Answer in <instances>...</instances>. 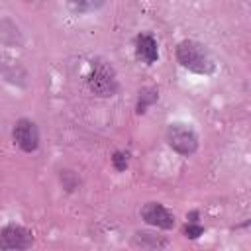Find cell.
<instances>
[{"mask_svg":"<svg viewBox=\"0 0 251 251\" xmlns=\"http://www.w3.org/2000/svg\"><path fill=\"white\" fill-rule=\"evenodd\" d=\"M165 137H167V143L180 155H192L198 147L196 133L184 124H171L167 127Z\"/></svg>","mask_w":251,"mask_h":251,"instance_id":"3957f363","label":"cell"},{"mask_svg":"<svg viewBox=\"0 0 251 251\" xmlns=\"http://www.w3.org/2000/svg\"><path fill=\"white\" fill-rule=\"evenodd\" d=\"M141 216H143V220H145L149 226H157V227H161V229H171V227H175V218H173V214H171L165 206H161V204H157V202L145 204V206L141 208Z\"/></svg>","mask_w":251,"mask_h":251,"instance_id":"8992f818","label":"cell"},{"mask_svg":"<svg viewBox=\"0 0 251 251\" xmlns=\"http://www.w3.org/2000/svg\"><path fill=\"white\" fill-rule=\"evenodd\" d=\"M112 163H114L116 171H126V167H127V153H122V151L114 153Z\"/></svg>","mask_w":251,"mask_h":251,"instance_id":"8fae6325","label":"cell"},{"mask_svg":"<svg viewBox=\"0 0 251 251\" xmlns=\"http://www.w3.org/2000/svg\"><path fill=\"white\" fill-rule=\"evenodd\" d=\"M157 100V90L155 88H145L139 92V102H137V112L143 114L147 110V106H151Z\"/></svg>","mask_w":251,"mask_h":251,"instance_id":"30bf717a","label":"cell"},{"mask_svg":"<svg viewBox=\"0 0 251 251\" xmlns=\"http://www.w3.org/2000/svg\"><path fill=\"white\" fill-rule=\"evenodd\" d=\"M135 53H137V57H139L141 61H145L147 65L155 63L157 57H159L157 41H155L151 35H147V33L137 35V39H135Z\"/></svg>","mask_w":251,"mask_h":251,"instance_id":"52a82bcc","label":"cell"},{"mask_svg":"<svg viewBox=\"0 0 251 251\" xmlns=\"http://www.w3.org/2000/svg\"><path fill=\"white\" fill-rule=\"evenodd\" d=\"M14 141L25 151V153H31L37 149L39 145V131L35 127V124L31 120H18L14 124Z\"/></svg>","mask_w":251,"mask_h":251,"instance_id":"277c9868","label":"cell"},{"mask_svg":"<svg viewBox=\"0 0 251 251\" xmlns=\"http://www.w3.org/2000/svg\"><path fill=\"white\" fill-rule=\"evenodd\" d=\"M202 231H204V229H202V226H196L194 222H192V224H188V226H186V229H184L186 237H190V239H196L198 235H202Z\"/></svg>","mask_w":251,"mask_h":251,"instance_id":"7c38bea8","label":"cell"},{"mask_svg":"<svg viewBox=\"0 0 251 251\" xmlns=\"http://www.w3.org/2000/svg\"><path fill=\"white\" fill-rule=\"evenodd\" d=\"M69 8L76 14H84V12H92V10H98L104 0H67Z\"/></svg>","mask_w":251,"mask_h":251,"instance_id":"9c48e42d","label":"cell"},{"mask_svg":"<svg viewBox=\"0 0 251 251\" xmlns=\"http://www.w3.org/2000/svg\"><path fill=\"white\" fill-rule=\"evenodd\" d=\"M88 86L98 96H112L118 88L114 69L106 65L104 61H96L92 67V73L88 75Z\"/></svg>","mask_w":251,"mask_h":251,"instance_id":"7a4b0ae2","label":"cell"},{"mask_svg":"<svg viewBox=\"0 0 251 251\" xmlns=\"http://www.w3.org/2000/svg\"><path fill=\"white\" fill-rule=\"evenodd\" d=\"M176 59L184 69H188L192 73H198V75H210V73H214V67H216L208 49L202 43L192 41V39H186V41L178 43Z\"/></svg>","mask_w":251,"mask_h":251,"instance_id":"6da1fadb","label":"cell"},{"mask_svg":"<svg viewBox=\"0 0 251 251\" xmlns=\"http://www.w3.org/2000/svg\"><path fill=\"white\" fill-rule=\"evenodd\" d=\"M133 245H137V247H163L165 239H159V237H155L153 233H147V231H137L133 235Z\"/></svg>","mask_w":251,"mask_h":251,"instance_id":"ba28073f","label":"cell"},{"mask_svg":"<svg viewBox=\"0 0 251 251\" xmlns=\"http://www.w3.org/2000/svg\"><path fill=\"white\" fill-rule=\"evenodd\" d=\"M31 243V231L22 226H6L0 231V249H27Z\"/></svg>","mask_w":251,"mask_h":251,"instance_id":"5b68a950","label":"cell"}]
</instances>
